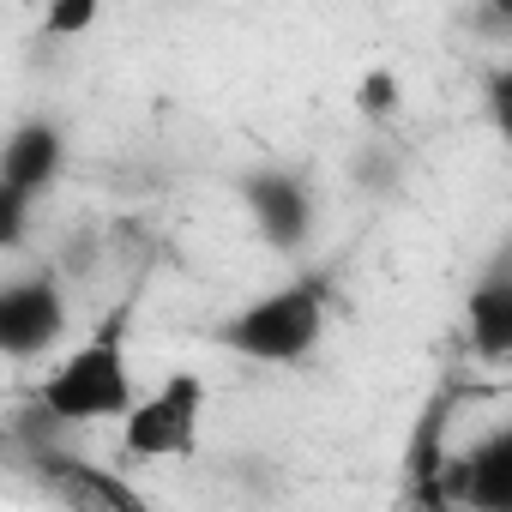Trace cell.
I'll return each mask as SVG.
<instances>
[{
    "label": "cell",
    "mask_w": 512,
    "mask_h": 512,
    "mask_svg": "<svg viewBox=\"0 0 512 512\" xmlns=\"http://www.w3.org/2000/svg\"><path fill=\"white\" fill-rule=\"evenodd\" d=\"M73 314H67V290L55 272H37V278H13L0 290V350L13 362H31V356H49L61 338H67Z\"/></svg>",
    "instance_id": "4"
},
{
    "label": "cell",
    "mask_w": 512,
    "mask_h": 512,
    "mask_svg": "<svg viewBox=\"0 0 512 512\" xmlns=\"http://www.w3.org/2000/svg\"><path fill=\"white\" fill-rule=\"evenodd\" d=\"M199 416H205V386L199 374H169L151 398L133 404L121 422L127 458H187L199 446Z\"/></svg>",
    "instance_id": "3"
},
{
    "label": "cell",
    "mask_w": 512,
    "mask_h": 512,
    "mask_svg": "<svg viewBox=\"0 0 512 512\" xmlns=\"http://www.w3.org/2000/svg\"><path fill=\"white\" fill-rule=\"evenodd\" d=\"M320 338H326V290L314 278H296L223 320V344L266 368H290V362L314 356Z\"/></svg>",
    "instance_id": "2"
},
{
    "label": "cell",
    "mask_w": 512,
    "mask_h": 512,
    "mask_svg": "<svg viewBox=\"0 0 512 512\" xmlns=\"http://www.w3.org/2000/svg\"><path fill=\"white\" fill-rule=\"evenodd\" d=\"M464 338L482 362H512V272H488L464 296Z\"/></svg>",
    "instance_id": "8"
},
{
    "label": "cell",
    "mask_w": 512,
    "mask_h": 512,
    "mask_svg": "<svg viewBox=\"0 0 512 512\" xmlns=\"http://www.w3.org/2000/svg\"><path fill=\"white\" fill-rule=\"evenodd\" d=\"M356 109H362V121H392V115L404 109V79L386 73V67L362 73V85H356Z\"/></svg>",
    "instance_id": "9"
},
{
    "label": "cell",
    "mask_w": 512,
    "mask_h": 512,
    "mask_svg": "<svg viewBox=\"0 0 512 512\" xmlns=\"http://www.w3.org/2000/svg\"><path fill=\"white\" fill-rule=\"evenodd\" d=\"M25 217H31V199L0 187V247H25Z\"/></svg>",
    "instance_id": "11"
},
{
    "label": "cell",
    "mask_w": 512,
    "mask_h": 512,
    "mask_svg": "<svg viewBox=\"0 0 512 512\" xmlns=\"http://www.w3.org/2000/svg\"><path fill=\"white\" fill-rule=\"evenodd\" d=\"M61 163H67V139H61V127H55V121H19L13 139L0 145V187L37 199V193L61 175Z\"/></svg>",
    "instance_id": "6"
},
{
    "label": "cell",
    "mask_w": 512,
    "mask_h": 512,
    "mask_svg": "<svg viewBox=\"0 0 512 512\" xmlns=\"http://www.w3.org/2000/svg\"><path fill=\"white\" fill-rule=\"evenodd\" d=\"M133 404L139 392H133V362H127V314H109L79 350H67L37 392V410L61 428L127 422Z\"/></svg>",
    "instance_id": "1"
},
{
    "label": "cell",
    "mask_w": 512,
    "mask_h": 512,
    "mask_svg": "<svg viewBox=\"0 0 512 512\" xmlns=\"http://www.w3.org/2000/svg\"><path fill=\"white\" fill-rule=\"evenodd\" d=\"M452 494L470 512H512V428H494L452 464Z\"/></svg>",
    "instance_id": "7"
},
{
    "label": "cell",
    "mask_w": 512,
    "mask_h": 512,
    "mask_svg": "<svg viewBox=\"0 0 512 512\" xmlns=\"http://www.w3.org/2000/svg\"><path fill=\"white\" fill-rule=\"evenodd\" d=\"M241 199L253 211V223H260V235L284 253H296L308 235H314V193L302 175L290 169H260V175H247L241 181Z\"/></svg>",
    "instance_id": "5"
},
{
    "label": "cell",
    "mask_w": 512,
    "mask_h": 512,
    "mask_svg": "<svg viewBox=\"0 0 512 512\" xmlns=\"http://www.w3.org/2000/svg\"><path fill=\"white\" fill-rule=\"evenodd\" d=\"M488 115H494V127L512 139V67H494V73H488Z\"/></svg>",
    "instance_id": "12"
},
{
    "label": "cell",
    "mask_w": 512,
    "mask_h": 512,
    "mask_svg": "<svg viewBox=\"0 0 512 512\" xmlns=\"http://www.w3.org/2000/svg\"><path fill=\"white\" fill-rule=\"evenodd\" d=\"M97 25V0H61V7L43 13V31L49 37H85Z\"/></svg>",
    "instance_id": "10"
}]
</instances>
